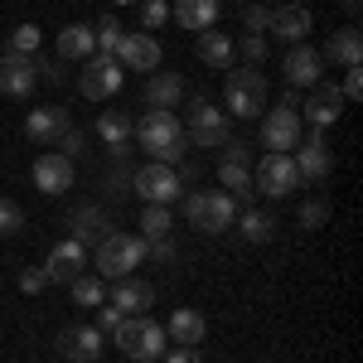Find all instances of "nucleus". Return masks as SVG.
I'll use <instances>...</instances> for the list:
<instances>
[{
	"label": "nucleus",
	"mask_w": 363,
	"mask_h": 363,
	"mask_svg": "<svg viewBox=\"0 0 363 363\" xmlns=\"http://www.w3.org/2000/svg\"><path fill=\"white\" fill-rule=\"evenodd\" d=\"M131 140H140V150H145L155 165H179V155L189 150V136H184L179 116L174 112H155V107L136 121Z\"/></svg>",
	"instance_id": "1"
},
{
	"label": "nucleus",
	"mask_w": 363,
	"mask_h": 363,
	"mask_svg": "<svg viewBox=\"0 0 363 363\" xmlns=\"http://www.w3.org/2000/svg\"><path fill=\"white\" fill-rule=\"evenodd\" d=\"M140 262H145V238H140V233H107V238L92 247V267H97L102 281L131 277Z\"/></svg>",
	"instance_id": "2"
},
{
	"label": "nucleus",
	"mask_w": 363,
	"mask_h": 363,
	"mask_svg": "<svg viewBox=\"0 0 363 363\" xmlns=\"http://www.w3.org/2000/svg\"><path fill=\"white\" fill-rule=\"evenodd\" d=\"M184 218L194 223V233H203V238H218V233H228L233 228V218H238V199L228 194V189H194V194L184 199Z\"/></svg>",
	"instance_id": "3"
},
{
	"label": "nucleus",
	"mask_w": 363,
	"mask_h": 363,
	"mask_svg": "<svg viewBox=\"0 0 363 363\" xmlns=\"http://www.w3.org/2000/svg\"><path fill=\"white\" fill-rule=\"evenodd\" d=\"M112 339H116V349H121L126 359H136V363H155L169 349L165 325H155V320H145V315H126V320L116 325Z\"/></svg>",
	"instance_id": "4"
},
{
	"label": "nucleus",
	"mask_w": 363,
	"mask_h": 363,
	"mask_svg": "<svg viewBox=\"0 0 363 363\" xmlns=\"http://www.w3.org/2000/svg\"><path fill=\"white\" fill-rule=\"evenodd\" d=\"M301 136H306V121H301V102H296V87H291L286 102L262 116V145L277 150V155H291L301 145Z\"/></svg>",
	"instance_id": "5"
},
{
	"label": "nucleus",
	"mask_w": 363,
	"mask_h": 363,
	"mask_svg": "<svg viewBox=\"0 0 363 363\" xmlns=\"http://www.w3.org/2000/svg\"><path fill=\"white\" fill-rule=\"evenodd\" d=\"M223 102L233 116H252L267 107V78H262V68H228V87H223Z\"/></svg>",
	"instance_id": "6"
},
{
	"label": "nucleus",
	"mask_w": 363,
	"mask_h": 363,
	"mask_svg": "<svg viewBox=\"0 0 363 363\" xmlns=\"http://www.w3.org/2000/svg\"><path fill=\"white\" fill-rule=\"evenodd\" d=\"M184 136L203 145V150H218L223 140H233V126H228V112L223 107H213L208 97H194V107H189V126H184Z\"/></svg>",
	"instance_id": "7"
},
{
	"label": "nucleus",
	"mask_w": 363,
	"mask_h": 363,
	"mask_svg": "<svg viewBox=\"0 0 363 363\" xmlns=\"http://www.w3.org/2000/svg\"><path fill=\"white\" fill-rule=\"evenodd\" d=\"M121 83H126V68H121L112 54L83 58V78H78V87H83L87 102H107V97H116V92H121Z\"/></svg>",
	"instance_id": "8"
},
{
	"label": "nucleus",
	"mask_w": 363,
	"mask_h": 363,
	"mask_svg": "<svg viewBox=\"0 0 363 363\" xmlns=\"http://www.w3.org/2000/svg\"><path fill=\"white\" fill-rule=\"evenodd\" d=\"M291 160H296V174H301V184H320V179H330V169H335V155H330V140L320 126H310L301 145L291 150Z\"/></svg>",
	"instance_id": "9"
},
{
	"label": "nucleus",
	"mask_w": 363,
	"mask_h": 363,
	"mask_svg": "<svg viewBox=\"0 0 363 363\" xmlns=\"http://www.w3.org/2000/svg\"><path fill=\"white\" fill-rule=\"evenodd\" d=\"M252 184L262 189L267 199H286L301 189V174H296V160L291 155H277V150H267L262 160H257V174H252Z\"/></svg>",
	"instance_id": "10"
},
{
	"label": "nucleus",
	"mask_w": 363,
	"mask_h": 363,
	"mask_svg": "<svg viewBox=\"0 0 363 363\" xmlns=\"http://www.w3.org/2000/svg\"><path fill=\"white\" fill-rule=\"evenodd\" d=\"M131 189L140 194V203H174L184 184H179V169L174 165H155L150 160V165H140L131 174Z\"/></svg>",
	"instance_id": "11"
},
{
	"label": "nucleus",
	"mask_w": 363,
	"mask_h": 363,
	"mask_svg": "<svg viewBox=\"0 0 363 363\" xmlns=\"http://www.w3.org/2000/svg\"><path fill=\"white\" fill-rule=\"evenodd\" d=\"M83 272H87V247L78 242V238L54 242L49 257H44V277H49V286H73Z\"/></svg>",
	"instance_id": "12"
},
{
	"label": "nucleus",
	"mask_w": 363,
	"mask_h": 363,
	"mask_svg": "<svg viewBox=\"0 0 363 363\" xmlns=\"http://www.w3.org/2000/svg\"><path fill=\"white\" fill-rule=\"evenodd\" d=\"M54 344H58V359L63 363H97L107 339H102L97 325H63Z\"/></svg>",
	"instance_id": "13"
},
{
	"label": "nucleus",
	"mask_w": 363,
	"mask_h": 363,
	"mask_svg": "<svg viewBox=\"0 0 363 363\" xmlns=\"http://www.w3.org/2000/svg\"><path fill=\"white\" fill-rule=\"evenodd\" d=\"M339 112H344V92H339L335 83H325V78H320V83L310 87V97L301 102V121L320 126V131H325V126H335V121H339Z\"/></svg>",
	"instance_id": "14"
},
{
	"label": "nucleus",
	"mask_w": 363,
	"mask_h": 363,
	"mask_svg": "<svg viewBox=\"0 0 363 363\" xmlns=\"http://www.w3.org/2000/svg\"><path fill=\"white\" fill-rule=\"evenodd\" d=\"M131 131H136V116L131 112H102L97 116V140H102V150L112 155L116 165L131 155Z\"/></svg>",
	"instance_id": "15"
},
{
	"label": "nucleus",
	"mask_w": 363,
	"mask_h": 363,
	"mask_svg": "<svg viewBox=\"0 0 363 363\" xmlns=\"http://www.w3.org/2000/svg\"><path fill=\"white\" fill-rule=\"evenodd\" d=\"M34 184H39V194H68L73 189V160L68 155H58V150H44L39 160H34Z\"/></svg>",
	"instance_id": "16"
},
{
	"label": "nucleus",
	"mask_w": 363,
	"mask_h": 363,
	"mask_svg": "<svg viewBox=\"0 0 363 363\" xmlns=\"http://www.w3.org/2000/svg\"><path fill=\"white\" fill-rule=\"evenodd\" d=\"M73 126V116H68V107H34V112L25 116V136L29 145H58V136Z\"/></svg>",
	"instance_id": "17"
},
{
	"label": "nucleus",
	"mask_w": 363,
	"mask_h": 363,
	"mask_svg": "<svg viewBox=\"0 0 363 363\" xmlns=\"http://www.w3.org/2000/svg\"><path fill=\"white\" fill-rule=\"evenodd\" d=\"M325 58H320V49H310V44H291V54L281 58V73H286V83L291 87H315L325 73Z\"/></svg>",
	"instance_id": "18"
},
{
	"label": "nucleus",
	"mask_w": 363,
	"mask_h": 363,
	"mask_svg": "<svg viewBox=\"0 0 363 363\" xmlns=\"http://www.w3.org/2000/svg\"><path fill=\"white\" fill-rule=\"evenodd\" d=\"M34 83H39V78H34V58L5 49V54H0V92H5V97H29Z\"/></svg>",
	"instance_id": "19"
},
{
	"label": "nucleus",
	"mask_w": 363,
	"mask_h": 363,
	"mask_svg": "<svg viewBox=\"0 0 363 363\" xmlns=\"http://www.w3.org/2000/svg\"><path fill=\"white\" fill-rule=\"evenodd\" d=\"M116 63H121V68H136V73H155V68H160V44H155V34H126L121 49H116Z\"/></svg>",
	"instance_id": "20"
},
{
	"label": "nucleus",
	"mask_w": 363,
	"mask_h": 363,
	"mask_svg": "<svg viewBox=\"0 0 363 363\" xmlns=\"http://www.w3.org/2000/svg\"><path fill=\"white\" fill-rule=\"evenodd\" d=\"M107 301H112L121 315H145V310L155 306V291H150L145 281H136V277H121L112 291H107Z\"/></svg>",
	"instance_id": "21"
},
{
	"label": "nucleus",
	"mask_w": 363,
	"mask_h": 363,
	"mask_svg": "<svg viewBox=\"0 0 363 363\" xmlns=\"http://www.w3.org/2000/svg\"><path fill=\"white\" fill-rule=\"evenodd\" d=\"M92 54H97L92 25H63V29H58L54 58H63V63H83V58H92Z\"/></svg>",
	"instance_id": "22"
},
{
	"label": "nucleus",
	"mask_w": 363,
	"mask_h": 363,
	"mask_svg": "<svg viewBox=\"0 0 363 363\" xmlns=\"http://www.w3.org/2000/svg\"><path fill=\"white\" fill-rule=\"evenodd\" d=\"M179 97H184V78H179V73H150V78H145V107L174 112Z\"/></svg>",
	"instance_id": "23"
},
{
	"label": "nucleus",
	"mask_w": 363,
	"mask_h": 363,
	"mask_svg": "<svg viewBox=\"0 0 363 363\" xmlns=\"http://www.w3.org/2000/svg\"><path fill=\"white\" fill-rule=\"evenodd\" d=\"M320 58H330L335 68H359V63H363V34L354 25H349V29H335Z\"/></svg>",
	"instance_id": "24"
},
{
	"label": "nucleus",
	"mask_w": 363,
	"mask_h": 363,
	"mask_svg": "<svg viewBox=\"0 0 363 363\" xmlns=\"http://www.w3.org/2000/svg\"><path fill=\"white\" fill-rule=\"evenodd\" d=\"M315 29L306 5H286V10H272V34L286 39V44H306V34Z\"/></svg>",
	"instance_id": "25"
},
{
	"label": "nucleus",
	"mask_w": 363,
	"mask_h": 363,
	"mask_svg": "<svg viewBox=\"0 0 363 363\" xmlns=\"http://www.w3.org/2000/svg\"><path fill=\"white\" fill-rule=\"evenodd\" d=\"M169 15L179 20V29H213L218 25V0H174Z\"/></svg>",
	"instance_id": "26"
},
{
	"label": "nucleus",
	"mask_w": 363,
	"mask_h": 363,
	"mask_svg": "<svg viewBox=\"0 0 363 363\" xmlns=\"http://www.w3.org/2000/svg\"><path fill=\"white\" fill-rule=\"evenodd\" d=\"M68 223H73V233H68V238H78L83 247H97V242L107 238V213H102L97 203H83V208H73V218H68Z\"/></svg>",
	"instance_id": "27"
},
{
	"label": "nucleus",
	"mask_w": 363,
	"mask_h": 363,
	"mask_svg": "<svg viewBox=\"0 0 363 363\" xmlns=\"http://www.w3.org/2000/svg\"><path fill=\"white\" fill-rule=\"evenodd\" d=\"M208 335V320L199 315V310H174L165 325V339L169 344H199V339Z\"/></svg>",
	"instance_id": "28"
},
{
	"label": "nucleus",
	"mask_w": 363,
	"mask_h": 363,
	"mask_svg": "<svg viewBox=\"0 0 363 363\" xmlns=\"http://www.w3.org/2000/svg\"><path fill=\"white\" fill-rule=\"evenodd\" d=\"M233 39H228L223 29H199V58L208 63V68H233Z\"/></svg>",
	"instance_id": "29"
},
{
	"label": "nucleus",
	"mask_w": 363,
	"mask_h": 363,
	"mask_svg": "<svg viewBox=\"0 0 363 363\" xmlns=\"http://www.w3.org/2000/svg\"><path fill=\"white\" fill-rule=\"evenodd\" d=\"M233 228H238L247 242H272V233H277V218H272L267 208H242V213L233 218Z\"/></svg>",
	"instance_id": "30"
},
{
	"label": "nucleus",
	"mask_w": 363,
	"mask_h": 363,
	"mask_svg": "<svg viewBox=\"0 0 363 363\" xmlns=\"http://www.w3.org/2000/svg\"><path fill=\"white\" fill-rule=\"evenodd\" d=\"M218 189H228L238 203H247V208H252V194H257L252 169H247V165H218Z\"/></svg>",
	"instance_id": "31"
},
{
	"label": "nucleus",
	"mask_w": 363,
	"mask_h": 363,
	"mask_svg": "<svg viewBox=\"0 0 363 363\" xmlns=\"http://www.w3.org/2000/svg\"><path fill=\"white\" fill-rule=\"evenodd\" d=\"M169 228H174L169 203H145V208H140V238H145V242H150V238H169Z\"/></svg>",
	"instance_id": "32"
},
{
	"label": "nucleus",
	"mask_w": 363,
	"mask_h": 363,
	"mask_svg": "<svg viewBox=\"0 0 363 363\" xmlns=\"http://www.w3.org/2000/svg\"><path fill=\"white\" fill-rule=\"evenodd\" d=\"M68 296H73V306H83V310H97L102 301H107V286H102V277H78L73 286H68Z\"/></svg>",
	"instance_id": "33"
},
{
	"label": "nucleus",
	"mask_w": 363,
	"mask_h": 363,
	"mask_svg": "<svg viewBox=\"0 0 363 363\" xmlns=\"http://www.w3.org/2000/svg\"><path fill=\"white\" fill-rule=\"evenodd\" d=\"M92 39H97V54H112V58H116L121 39H126V29H121V20L102 15V25H92Z\"/></svg>",
	"instance_id": "34"
},
{
	"label": "nucleus",
	"mask_w": 363,
	"mask_h": 363,
	"mask_svg": "<svg viewBox=\"0 0 363 363\" xmlns=\"http://www.w3.org/2000/svg\"><path fill=\"white\" fill-rule=\"evenodd\" d=\"M20 228H25V208H20L15 199L0 194V238H15Z\"/></svg>",
	"instance_id": "35"
},
{
	"label": "nucleus",
	"mask_w": 363,
	"mask_h": 363,
	"mask_svg": "<svg viewBox=\"0 0 363 363\" xmlns=\"http://www.w3.org/2000/svg\"><path fill=\"white\" fill-rule=\"evenodd\" d=\"M10 54H39V25H20L15 34H10Z\"/></svg>",
	"instance_id": "36"
},
{
	"label": "nucleus",
	"mask_w": 363,
	"mask_h": 363,
	"mask_svg": "<svg viewBox=\"0 0 363 363\" xmlns=\"http://www.w3.org/2000/svg\"><path fill=\"white\" fill-rule=\"evenodd\" d=\"M325 223H330V203H325V199L301 203V228H306V233H315V228H325Z\"/></svg>",
	"instance_id": "37"
},
{
	"label": "nucleus",
	"mask_w": 363,
	"mask_h": 363,
	"mask_svg": "<svg viewBox=\"0 0 363 363\" xmlns=\"http://www.w3.org/2000/svg\"><path fill=\"white\" fill-rule=\"evenodd\" d=\"M233 49L247 58V68H262V58H267V39H262V34H242Z\"/></svg>",
	"instance_id": "38"
},
{
	"label": "nucleus",
	"mask_w": 363,
	"mask_h": 363,
	"mask_svg": "<svg viewBox=\"0 0 363 363\" xmlns=\"http://www.w3.org/2000/svg\"><path fill=\"white\" fill-rule=\"evenodd\" d=\"M140 5V25L145 29H160L169 20V0H136Z\"/></svg>",
	"instance_id": "39"
},
{
	"label": "nucleus",
	"mask_w": 363,
	"mask_h": 363,
	"mask_svg": "<svg viewBox=\"0 0 363 363\" xmlns=\"http://www.w3.org/2000/svg\"><path fill=\"white\" fill-rule=\"evenodd\" d=\"M58 155H68V160H83L87 155V136L78 131V126H68V131L58 136Z\"/></svg>",
	"instance_id": "40"
},
{
	"label": "nucleus",
	"mask_w": 363,
	"mask_h": 363,
	"mask_svg": "<svg viewBox=\"0 0 363 363\" xmlns=\"http://www.w3.org/2000/svg\"><path fill=\"white\" fill-rule=\"evenodd\" d=\"M247 160H252L247 140H223V145H218V165H247Z\"/></svg>",
	"instance_id": "41"
},
{
	"label": "nucleus",
	"mask_w": 363,
	"mask_h": 363,
	"mask_svg": "<svg viewBox=\"0 0 363 363\" xmlns=\"http://www.w3.org/2000/svg\"><path fill=\"white\" fill-rule=\"evenodd\" d=\"M34 78L49 83V87H58V83H63V58H39V54H34Z\"/></svg>",
	"instance_id": "42"
},
{
	"label": "nucleus",
	"mask_w": 363,
	"mask_h": 363,
	"mask_svg": "<svg viewBox=\"0 0 363 363\" xmlns=\"http://www.w3.org/2000/svg\"><path fill=\"white\" fill-rule=\"evenodd\" d=\"M242 20H247V34H267V29H272V10H267L262 0H247V15H242Z\"/></svg>",
	"instance_id": "43"
},
{
	"label": "nucleus",
	"mask_w": 363,
	"mask_h": 363,
	"mask_svg": "<svg viewBox=\"0 0 363 363\" xmlns=\"http://www.w3.org/2000/svg\"><path fill=\"white\" fill-rule=\"evenodd\" d=\"M150 257L165 262V267H174V262H179V247H174L169 238H150V242H145V262H150Z\"/></svg>",
	"instance_id": "44"
},
{
	"label": "nucleus",
	"mask_w": 363,
	"mask_h": 363,
	"mask_svg": "<svg viewBox=\"0 0 363 363\" xmlns=\"http://www.w3.org/2000/svg\"><path fill=\"white\" fill-rule=\"evenodd\" d=\"M20 291H25V296H39V291H49V277H44V267H25V272H20Z\"/></svg>",
	"instance_id": "45"
},
{
	"label": "nucleus",
	"mask_w": 363,
	"mask_h": 363,
	"mask_svg": "<svg viewBox=\"0 0 363 363\" xmlns=\"http://www.w3.org/2000/svg\"><path fill=\"white\" fill-rule=\"evenodd\" d=\"M121 320H126V315H121L112 301H102V306H97V330H102V335H116V325H121Z\"/></svg>",
	"instance_id": "46"
},
{
	"label": "nucleus",
	"mask_w": 363,
	"mask_h": 363,
	"mask_svg": "<svg viewBox=\"0 0 363 363\" xmlns=\"http://www.w3.org/2000/svg\"><path fill=\"white\" fill-rule=\"evenodd\" d=\"M165 363H203V354H199V344H174V349H165L160 354Z\"/></svg>",
	"instance_id": "47"
},
{
	"label": "nucleus",
	"mask_w": 363,
	"mask_h": 363,
	"mask_svg": "<svg viewBox=\"0 0 363 363\" xmlns=\"http://www.w3.org/2000/svg\"><path fill=\"white\" fill-rule=\"evenodd\" d=\"M339 92H344V102H359V97H363V73H359V68L344 73V87H339Z\"/></svg>",
	"instance_id": "48"
},
{
	"label": "nucleus",
	"mask_w": 363,
	"mask_h": 363,
	"mask_svg": "<svg viewBox=\"0 0 363 363\" xmlns=\"http://www.w3.org/2000/svg\"><path fill=\"white\" fill-rule=\"evenodd\" d=\"M131 174H136V169H121V165H116L112 174H107V184H112V194H126V189H131Z\"/></svg>",
	"instance_id": "49"
},
{
	"label": "nucleus",
	"mask_w": 363,
	"mask_h": 363,
	"mask_svg": "<svg viewBox=\"0 0 363 363\" xmlns=\"http://www.w3.org/2000/svg\"><path fill=\"white\" fill-rule=\"evenodd\" d=\"M344 10H349V15H359V10H363V0H344Z\"/></svg>",
	"instance_id": "50"
},
{
	"label": "nucleus",
	"mask_w": 363,
	"mask_h": 363,
	"mask_svg": "<svg viewBox=\"0 0 363 363\" xmlns=\"http://www.w3.org/2000/svg\"><path fill=\"white\" fill-rule=\"evenodd\" d=\"M112 5H136V0H112Z\"/></svg>",
	"instance_id": "51"
},
{
	"label": "nucleus",
	"mask_w": 363,
	"mask_h": 363,
	"mask_svg": "<svg viewBox=\"0 0 363 363\" xmlns=\"http://www.w3.org/2000/svg\"><path fill=\"white\" fill-rule=\"evenodd\" d=\"M291 5H301V0H291Z\"/></svg>",
	"instance_id": "52"
},
{
	"label": "nucleus",
	"mask_w": 363,
	"mask_h": 363,
	"mask_svg": "<svg viewBox=\"0 0 363 363\" xmlns=\"http://www.w3.org/2000/svg\"><path fill=\"white\" fill-rule=\"evenodd\" d=\"M242 5H247V0H242Z\"/></svg>",
	"instance_id": "53"
},
{
	"label": "nucleus",
	"mask_w": 363,
	"mask_h": 363,
	"mask_svg": "<svg viewBox=\"0 0 363 363\" xmlns=\"http://www.w3.org/2000/svg\"><path fill=\"white\" fill-rule=\"evenodd\" d=\"M58 363H63V359H58Z\"/></svg>",
	"instance_id": "54"
}]
</instances>
